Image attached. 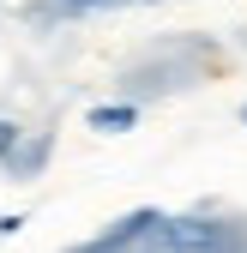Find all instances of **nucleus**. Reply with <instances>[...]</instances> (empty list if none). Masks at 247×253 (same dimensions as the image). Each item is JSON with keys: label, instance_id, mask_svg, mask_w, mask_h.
<instances>
[{"label": "nucleus", "instance_id": "7ed1b4c3", "mask_svg": "<svg viewBox=\"0 0 247 253\" xmlns=\"http://www.w3.org/2000/svg\"><path fill=\"white\" fill-rule=\"evenodd\" d=\"M18 121H6V115H0V163H12V151H18Z\"/></svg>", "mask_w": 247, "mask_h": 253}, {"label": "nucleus", "instance_id": "423d86ee", "mask_svg": "<svg viewBox=\"0 0 247 253\" xmlns=\"http://www.w3.org/2000/svg\"><path fill=\"white\" fill-rule=\"evenodd\" d=\"M241 126H247V103H241Z\"/></svg>", "mask_w": 247, "mask_h": 253}, {"label": "nucleus", "instance_id": "f03ea898", "mask_svg": "<svg viewBox=\"0 0 247 253\" xmlns=\"http://www.w3.org/2000/svg\"><path fill=\"white\" fill-rule=\"evenodd\" d=\"M139 121V103H97L90 109V133H127Z\"/></svg>", "mask_w": 247, "mask_h": 253}, {"label": "nucleus", "instance_id": "39448f33", "mask_svg": "<svg viewBox=\"0 0 247 253\" xmlns=\"http://www.w3.org/2000/svg\"><path fill=\"white\" fill-rule=\"evenodd\" d=\"M133 253H163V247H157V241H145V247H133Z\"/></svg>", "mask_w": 247, "mask_h": 253}, {"label": "nucleus", "instance_id": "20e7f679", "mask_svg": "<svg viewBox=\"0 0 247 253\" xmlns=\"http://www.w3.org/2000/svg\"><path fill=\"white\" fill-rule=\"evenodd\" d=\"M60 12H103V6H115V0H54Z\"/></svg>", "mask_w": 247, "mask_h": 253}, {"label": "nucleus", "instance_id": "f257e3e1", "mask_svg": "<svg viewBox=\"0 0 247 253\" xmlns=\"http://www.w3.org/2000/svg\"><path fill=\"white\" fill-rule=\"evenodd\" d=\"M223 241L229 229L217 217H163V229H157L163 253H223Z\"/></svg>", "mask_w": 247, "mask_h": 253}]
</instances>
